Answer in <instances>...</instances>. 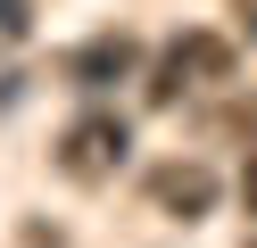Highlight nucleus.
Returning a JSON list of instances; mask_svg holds the SVG:
<instances>
[{"label":"nucleus","mask_w":257,"mask_h":248,"mask_svg":"<svg viewBox=\"0 0 257 248\" xmlns=\"http://www.w3.org/2000/svg\"><path fill=\"white\" fill-rule=\"evenodd\" d=\"M216 83H232V42H216V33H174V42L158 50V66H150V108H174L183 91H216Z\"/></svg>","instance_id":"f257e3e1"},{"label":"nucleus","mask_w":257,"mask_h":248,"mask_svg":"<svg viewBox=\"0 0 257 248\" xmlns=\"http://www.w3.org/2000/svg\"><path fill=\"white\" fill-rule=\"evenodd\" d=\"M133 157V124L124 116H108V108H91V116H75L67 132H58V174L67 182H116V165Z\"/></svg>","instance_id":"f03ea898"},{"label":"nucleus","mask_w":257,"mask_h":248,"mask_svg":"<svg viewBox=\"0 0 257 248\" xmlns=\"http://www.w3.org/2000/svg\"><path fill=\"white\" fill-rule=\"evenodd\" d=\"M150 207H158V215H183V223H191V215H207V207H216V174H207L199 157L158 165V174H150Z\"/></svg>","instance_id":"7ed1b4c3"},{"label":"nucleus","mask_w":257,"mask_h":248,"mask_svg":"<svg viewBox=\"0 0 257 248\" xmlns=\"http://www.w3.org/2000/svg\"><path fill=\"white\" fill-rule=\"evenodd\" d=\"M133 66H141V42H133V33H100V42H83L67 58V75L83 83V91H108V83H124Z\"/></svg>","instance_id":"20e7f679"},{"label":"nucleus","mask_w":257,"mask_h":248,"mask_svg":"<svg viewBox=\"0 0 257 248\" xmlns=\"http://www.w3.org/2000/svg\"><path fill=\"white\" fill-rule=\"evenodd\" d=\"M9 33H25V0H0V42Z\"/></svg>","instance_id":"39448f33"},{"label":"nucleus","mask_w":257,"mask_h":248,"mask_svg":"<svg viewBox=\"0 0 257 248\" xmlns=\"http://www.w3.org/2000/svg\"><path fill=\"white\" fill-rule=\"evenodd\" d=\"M240 207L257 215V149H249V165H240Z\"/></svg>","instance_id":"423d86ee"},{"label":"nucleus","mask_w":257,"mask_h":248,"mask_svg":"<svg viewBox=\"0 0 257 248\" xmlns=\"http://www.w3.org/2000/svg\"><path fill=\"white\" fill-rule=\"evenodd\" d=\"M232 17H240V33L257 42V0H232Z\"/></svg>","instance_id":"0eeeda50"},{"label":"nucleus","mask_w":257,"mask_h":248,"mask_svg":"<svg viewBox=\"0 0 257 248\" xmlns=\"http://www.w3.org/2000/svg\"><path fill=\"white\" fill-rule=\"evenodd\" d=\"M249 248H257V240H249Z\"/></svg>","instance_id":"6e6552de"}]
</instances>
